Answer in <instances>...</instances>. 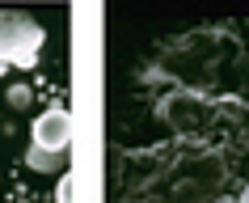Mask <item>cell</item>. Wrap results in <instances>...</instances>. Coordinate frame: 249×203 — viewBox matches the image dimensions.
I'll return each instance as SVG.
<instances>
[{"label": "cell", "mask_w": 249, "mask_h": 203, "mask_svg": "<svg viewBox=\"0 0 249 203\" xmlns=\"http://www.w3.org/2000/svg\"><path fill=\"white\" fill-rule=\"evenodd\" d=\"M47 30L30 13H0V64L4 68H30L38 59Z\"/></svg>", "instance_id": "obj_1"}, {"label": "cell", "mask_w": 249, "mask_h": 203, "mask_svg": "<svg viewBox=\"0 0 249 203\" xmlns=\"http://www.w3.org/2000/svg\"><path fill=\"white\" fill-rule=\"evenodd\" d=\"M68 140H72V114L64 106H51L34 119V140L30 144L51 148V152H68Z\"/></svg>", "instance_id": "obj_2"}, {"label": "cell", "mask_w": 249, "mask_h": 203, "mask_svg": "<svg viewBox=\"0 0 249 203\" xmlns=\"http://www.w3.org/2000/svg\"><path fill=\"white\" fill-rule=\"evenodd\" d=\"M26 165L34 174H59L68 165V152H51V148H38V144H30L26 148Z\"/></svg>", "instance_id": "obj_3"}, {"label": "cell", "mask_w": 249, "mask_h": 203, "mask_svg": "<svg viewBox=\"0 0 249 203\" xmlns=\"http://www.w3.org/2000/svg\"><path fill=\"white\" fill-rule=\"evenodd\" d=\"M9 106H17V110H26L30 102H34V93H30V85H9Z\"/></svg>", "instance_id": "obj_4"}, {"label": "cell", "mask_w": 249, "mask_h": 203, "mask_svg": "<svg viewBox=\"0 0 249 203\" xmlns=\"http://www.w3.org/2000/svg\"><path fill=\"white\" fill-rule=\"evenodd\" d=\"M55 203H72V178H59V186H55Z\"/></svg>", "instance_id": "obj_5"}, {"label": "cell", "mask_w": 249, "mask_h": 203, "mask_svg": "<svg viewBox=\"0 0 249 203\" xmlns=\"http://www.w3.org/2000/svg\"><path fill=\"white\" fill-rule=\"evenodd\" d=\"M4 72H9V68H4V64H0V76H4Z\"/></svg>", "instance_id": "obj_6"}]
</instances>
